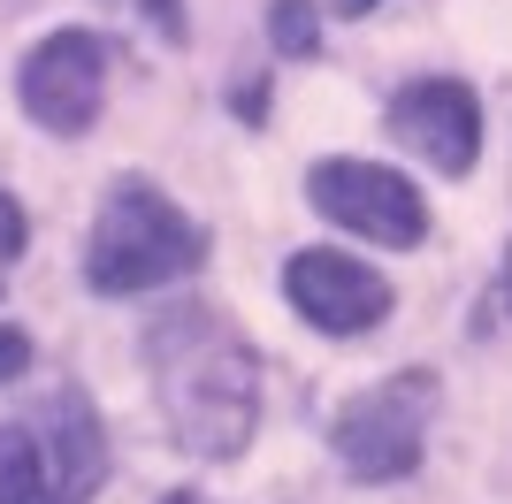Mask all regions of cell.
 Instances as JSON below:
<instances>
[{"instance_id":"1","label":"cell","mask_w":512,"mask_h":504,"mask_svg":"<svg viewBox=\"0 0 512 504\" xmlns=\"http://www.w3.org/2000/svg\"><path fill=\"white\" fill-rule=\"evenodd\" d=\"M153 398L169 413L176 443L199 459H237L260 420V359L214 306H169L146 329Z\"/></svg>"},{"instance_id":"2","label":"cell","mask_w":512,"mask_h":504,"mask_svg":"<svg viewBox=\"0 0 512 504\" xmlns=\"http://www.w3.org/2000/svg\"><path fill=\"white\" fill-rule=\"evenodd\" d=\"M207 260V230L192 214H176L146 176H123L107 184L100 199V222H92V245H85V283L107 298H130V291H161L176 275H192Z\"/></svg>"},{"instance_id":"3","label":"cell","mask_w":512,"mask_h":504,"mask_svg":"<svg viewBox=\"0 0 512 504\" xmlns=\"http://www.w3.org/2000/svg\"><path fill=\"white\" fill-rule=\"evenodd\" d=\"M100 466L107 443L77 390H54L31 413L0 420V504H92Z\"/></svg>"},{"instance_id":"4","label":"cell","mask_w":512,"mask_h":504,"mask_svg":"<svg viewBox=\"0 0 512 504\" xmlns=\"http://www.w3.org/2000/svg\"><path fill=\"white\" fill-rule=\"evenodd\" d=\"M428 413H436V375L428 367H406V375L375 382L337 413L329 443L352 482H398L421 466V436H428Z\"/></svg>"},{"instance_id":"5","label":"cell","mask_w":512,"mask_h":504,"mask_svg":"<svg viewBox=\"0 0 512 504\" xmlns=\"http://www.w3.org/2000/svg\"><path fill=\"white\" fill-rule=\"evenodd\" d=\"M306 199H314L321 222H337V230L367 237V245L406 252V245H421V237H428L421 191H413L398 168H383V161H314Z\"/></svg>"},{"instance_id":"6","label":"cell","mask_w":512,"mask_h":504,"mask_svg":"<svg viewBox=\"0 0 512 504\" xmlns=\"http://www.w3.org/2000/svg\"><path fill=\"white\" fill-rule=\"evenodd\" d=\"M100 100H107V39H92V31H54L46 46H31V62H23V107H31L39 130L85 138Z\"/></svg>"},{"instance_id":"7","label":"cell","mask_w":512,"mask_h":504,"mask_svg":"<svg viewBox=\"0 0 512 504\" xmlns=\"http://www.w3.org/2000/svg\"><path fill=\"white\" fill-rule=\"evenodd\" d=\"M283 291H291V306H299L321 336H367L390 314V283L383 275L367 268V260H352V252H329V245L291 252Z\"/></svg>"},{"instance_id":"8","label":"cell","mask_w":512,"mask_h":504,"mask_svg":"<svg viewBox=\"0 0 512 504\" xmlns=\"http://www.w3.org/2000/svg\"><path fill=\"white\" fill-rule=\"evenodd\" d=\"M390 138L413 146L436 176H467L482 161V100L459 77H421L390 100Z\"/></svg>"},{"instance_id":"9","label":"cell","mask_w":512,"mask_h":504,"mask_svg":"<svg viewBox=\"0 0 512 504\" xmlns=\"http://www.w3.org/2000/svg\"><path fill=\"white\" fill-rule=\"evenodd\" d=\"M268 39H276L283 54H314V46H321L314 8H306V0H276V8H268Z\"/></svg>"},{"instance_id":"10","label":"cell","mask_w":512,"mask_h":504,"mask_svg":"<svg viewBox=\"0 0 512 504\" xmlns=\"http://www.w3.org/2000/svg\"><path fill=\"white\" fill-rule=\"evenodd\" d=\"M23 237H31V222H23V207L8 199V191H0V260H16Z\"/></svg>"},{"instance_id":"11","label":"cell","mask_w":512,"mask_h":504,"mask_svg":"<svg viewBox=\"0 0 512 504\" xmlns=\"http://www.w3.org/2000/svg\"><path fill=\"white\" fill-rule=\"evenodd\" d=\"M23 367H31V336H23V329H0V382H16Z\"/></svg>"},{"instance_id":"12","label":"cell","mask_w":512,"mask_h":504,"mask_svg":"<svg viewBox=\"0 0 512 504\" xmlns=\"http://www.w3.org/2000/svg\"><path fill=\"white\" fill-rule=\"evenodd\" d=\"M490 314L512 321V252H505V275H497V291H490Z\"/></svg>"},{"instance_id":"13","label":"cell","mask_w":512,"mask_h":504,"mask_svg":"<svg viewBox=\"0 0 512 504\" xmlns=\"http://www.w3.org/2000/svg\"><path fill=\"white\" fill-rule=\"evenodd\" d=\"M337 8H344V16H367V8H375V0H337Z\"/></svg>"},{"instance_id":"14","label":"cell","mask_w":512,"mask_h":504,"mask_svg":"<svg viewBox=\"0 0 512 504\" xmlns=\"http://www.w3.org/2000/svg\"><path fill=\"white\" fill-rule=\"evenodd\" d=\"M161 504H207V497H192V489H176V497H161Z\"/></svg>"}]
</instances>
